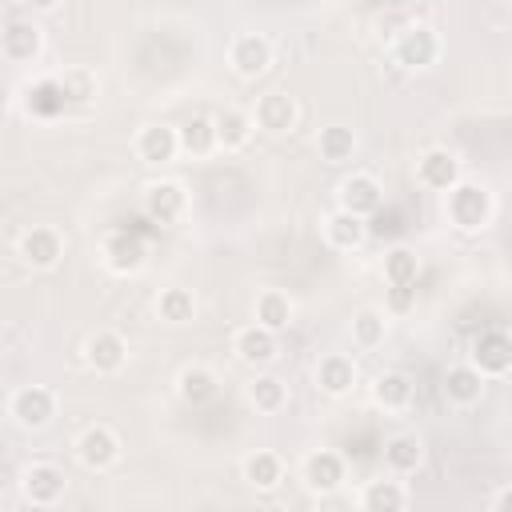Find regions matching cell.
<instances>
[{
	"label": "cell",
	"instance_id": "36",
	"mask_svg": "<svg viewBox=\"0 0 512 512\" xmlns=\"http://www.w3.org/2000/svg\"><path fill=\"white\" fill-rule=\"evenodd\" d=\"M384 312H388V316H408V312H416V284H388Z\"/></svg>",
	"mask_w": 512,
	"mask_h": 512
},
{
	"label": "cell",
	"instance_id": "9",
	"mask_svg": "<svg viewBox=\"0 0 512 512\" xmlns=\"http://www.w3.org/2000/svg\"><path fill=\"white\" fill-rule=\"evenodd\" d=\"M16 256H20L32 272H52V268L64 260V236H60V228H52V224H32V228H24L20 240H16Z\"/></svg>",
	"mask_w": 512,
	"mask_h": 512
},
{
	"label": "cell",
	"instance_id": "29",
	"mask_svg": "<svg viewBox=\"0 0 512 512\" xmlns=\"http://www.w3.org/2000/svg\"><path fill=\"white\" fill-rule=\"evenodd\" d=\"M244 396H248V404H252L256 412L276 416V412H284V404H288V384H284L276 372L260 368V372H252V380H248Z\"/></svg>",
	"mask_w": 512,
	"mask_h": 512
},
{
	"label": "cell",
	"instance_id": "28",
	"mask_svg": "<svg viewBox=\"0 0 512 512\" xmlns=\"http://www.w3.org/2000/svg\"><path fill=\"white\" fill-rule=\"evenodd\" d=\"M252 320L264 324V328H272V332H284L296 320V300L284 288H260L256 292V304H252Z\"/></svg>",
	"mask_w": 512,
	"mask_h": 512
},
{
	"label": "cell",
	"instance_id": "26",
	"mask_svg": "<svg viewBox=\"0 0 512 512\" xmlns=\"http://www.w3.org/2000/svg\"><path fill=\"white\" fill-rule=\"evenodd\" d=\"M416 400V380L400 368H384L376 380H372V404L384 408V412H408Z\"/></svg>",
	"mask_w": 512,
	"mask_h": 512
},
{
	"label": "cell",
	"instance_id": "35",
	"mask_svg": "<svg viewBox=\"0 0 512 512\" xmlns=\"http://www.w3.org/2000/svg\"><path fill=\"white\" fill-rule=\"evenodd\" d=\"M380 272H384V284H416L420 276V256L412 244H392L380 260Z\"/></svg>",
	"mask_w": 512,
	"mask_h": 512
},
{
	"label": "cell",
	"instance_id": "37",
	"mask_svg": "<svg viewBox=\"0 0 512 512\" xmlns=\"http://www.w3.org/2000/svg\"><path fill=\"white\" fill-rule=\"evenodd\" d=\"M28 12H36V16H48V12H56L64 0H20Z\"/></svg>",
	"mask_w": 512,
	"mask_h": 512
},
{
	"label": "cell",
	"instance_id": "5",
	"mask_svg": "<svg viewBox=\"0 0 512 512\" xmlns=\"http://www.w3.org/2000/svg\"><path fill=\"white\" fill-rule=\"evenodd\" d=\"M468 364L484 376V380H504L512 372V336L504 328H484L480 336H472L468 344Z\"/></svg>",
	"mask_w": 512,
	"mask_h": 512
},
{
	"label": "cell",
	"instance_id": "11",
	"mask_svg": "<svg viewBox=\"0 0 512 512\" xmlns=\"http://www.w3.org/2000/svg\"><path fill=\"white\" fill-rule=\"evenodd\" d=\"M252 124H256V132H264V136H288V132L300 124V104H296V96H288L284 88H272V92L256 96V104H252Z\"/></svg>",
	"mask_w": 512,
	"mask_h": 512
},
{
	"label": "cell",
	"instance_id": "20",
	"mask_svg": "<svg viewBox=\"0 0 512 512\" xmlns=\"http://www.w3.org/2000/svg\"><path fill=\"white\" fill-rule=\"evenodd\" d=\"M428 460V448H424V436L412 432V428H400L384 440V468L392 476H416Z\"/></svg>",
	"mask_w": 512,
	"mask_h": 512
},
{
	"label": "cell",
	"instance_id": "25",
	"mask_svg": "<svg viewBox=\"0 0 512 512\" xmlns=\"http://www.w3.org/2000/svg\"><path fill=\"white\" fill-rule=\"evenodd\" d=\"M324 240L328 248L336 252H360L368 244V220L356 216V212H344V208H332L324 216Z\"/></svg>",
	"mask_w": 512,
	"mask_h": 512
},
{
	"label": "cell",
	"instance_id": "38",
	"mask_svg": "<svg viewBox=\"0 0 512 512\" xmlns=\"http://www.w3.org/2000/svg\"><path fill=\"white\" fill-rule=\"evenodd\" d=\"M508 496H512V488H508V484H504V488H500V492H496V496H492V500H488V508H492V512H500V508H504V504H508Z\"/></svg>",
	"mask_w": 512,
	"mask_h": 512
},
{
	"label": "cell",
	"instance_id": "3",
	"mask_svg": "<svg viewBox=\"0 0 512 512\" xmlns=\"http://www.w3.org/2000/svg\"><path fill=\"white\" fill-rule=\"evenodd\" d=\"M60 412V400L48 384H20L12 396H8V416L16 428L24 432H44Z\"/></svg>",
	"mask_w": 512,
	"mask_h": 512
},
{
	"label": "cell",
	"instance_id": "7",
	"mask_svg": "<svg viewBox=\"0 0 512 512\" xmlns=\"http://www.w3.org/2000/svg\"><path fill=\"white\" fill-rule=\"evenodd\" d=\"M20 496L32 504V508H56L64 496H68V476L60 464L52 460H32L24 472H20Z\"/></svg>",
	"mask_w": 512,
	"mask_h": 512
},
{
	"label": "cell",
	"instance_id": "19",
	"mask_svg": "<svg viewBox=\"0 0 512 512\" xmlns=\"http://www.w3.org/2000/svg\"><path fill=\"white\" fill-rule=\"evenodd\" d=\"M84 364L100 376H112L128 364V340L116 332V328H96L88 340H84Z\"/></svg>",
	"mask_w": 512,
	"mask_h": 512
},
{
	"label": "cell",
	"instance_id": "33",
	"mask_svg": "<svg viewBox=\"0 0 512 512\" xmlns=\"http://www.w3.org/2000/svg\"><path fill=\"white\" fill-rule=\"evenodd\" d=\"M180 136V156L204 160L216 152V132H212V116H188L184 124H176Z\"/></svg>",
	"mask_w": 512,
	"mask_h": 512
},
{
	"label": "cell",
	"instance_id": "17",
	"mask_svg": "<svg viewBox=\"0 0 512 512\" xmlns=\"http://www.w3.org/2000/svg\"><path fill=\"white\" fill-rule=\"evenodd\" d=\"M132 152H136V160L148 164V168H164V164H172V160L180 156L176 124H164V120L144 124V128L136 132V140H132Z\"/></svg>",
	"mask_w": 512,
	"mask_h": 512
},
{
	"label": "cell",
	"instance_id": "4",
	"mask_svg": "<svg viewBox=\"0 0 512 512\" xmlns=\"http://www.w3.org/2000/svg\"><path fill=\"white\" fill-rule=\"evenodd\" d=\"M72 452H76V460H80L88 472H108V468L120 464L124 444H120V432H116L112 424H100V420H96V424L80 428Z\"/></svg>",
	"mask_w": 512,
	"mask_h": 512
},
{
	"label": "cell",
	"instance_id": "6",
	"mask_svg": "<svg viewBox=\"0 0 512 512\" xmlns=\"http://www.w3.org/2000/svg\"><path fill=\"white\" fill-rule=\"evenodd\" d=\"M344 480H348V464L336 448H312L300 460V484L312 496H332L344 488Z\"/></svg>",
	"mask_w": 512,
	"mask_h": 512
},
{
	"label": "cell",
	"instance_id": "14",
	"mask_svg": "<svg viewBox=\"0 0 512 512\" xmlns=\"http://www.w3.org/2000/svg\"><path fill=\"white\" fill-rule=\"evenodd\" d=\"M460 176H464V160L444 144H432L416 156V184L428 192H448Z\"/></svg>",
	"mask_w": 512,
	"mask_h": 512
},
{
	"label": "cell",
	"instance_id": "22",
	"mask_svg": "<svg viewBox=\"0 0 512 512\" xmlns=\"http://www.w3.org/2000/svg\"><path fill=\"white\" fill-rule=\"evenodd\" d=\"M176 396H180L188 408L212 404V400L220 396V376H216V368H212V364H200V360L184 364V368L176 372Z\"/></svg>",
	"mask_w": 512,
	"mask_h": 512
},
{
	"label": "cell",
	"instance_id": "24",
	"mask_svg": "<svg viewBox=\"0 0 512 512\" xmlns=\"http://www.w3.org/2000/svg\"><path fill=\"white\" fill-rule=\"evenodd\" d=\"M212 132H216V152H240V148L252 144L256 124H252V112L228 104L212 116Z\"/></svg>",
	"mask_w": 512,
	"mask_h": 512
},
{
	"label": "cell",
	"instance_id": "34",
	"mask_svg": "<svg viewBox=\"0 0 512 512\" xmlns=\"http://www.w3.org/2000/svg\"><path fill=\"white\" fill-rule=\"evenodd\" d=\"M156 316H160L164 324H172V328L192 324V320H196V296H192V288H184V284L160 288V296H156Z\"/></svg>",
	"mask_w": 512,
	"mask_h": 512
},
{
	"label": "cell",
	"instance_id": "16",
	"mask_svg": "<svg viewBox=\"0 0 512 512\" xmlns=\"http://www.w3.org/2000/svg\"><path fill=\"white\" fill-rule=\"evenodd\" d=\"M40 52H44V28L36 20H28V16L4 20V28H0V56L8 64H32V60H40Z\"/></svg>",
	"mask_w": 512,
	"mask_h": 512
},
{
	"label": "cell",
	"instance_id": "18",
	"mask_svg": "<svg viewBox=\"0 0 512 512\" xmlns=\"http://www.w3.org/2000/svg\"><path fill=\"white\" fill-rule=\"evenodd\" d=\"M100 256H104L108 272H116V276H136V272L148 264V244L140 240V232H128V228H120V232L104 236V248H100Z\"/></svg>",
	"mask_w": 512,
	"mask_h": 512
},
{
	"label": "cell",
	"instance_id": "39",
	"mask_svg": "<svg viewBox=\"0 0 512 512\" xmlns=\"http://www.w3.org/2000/svg\"><path fill=\"white\" fill-rule=\"evenodd\" d=\"M0 28H4V16H0Z\"/></svg>",
	"mask_w": 512,
	"mask_h": 512
},
{
	"label": "cell",
	"instance_id": "23",
	"mask_svg": "<svg viewBox=\"0 0 512 512\" xmlns=\"http://www.w3.org/2000/svg\"><path fill=\"white\" fill-rule=\"evenodd\" d=\"M440 392H444V400H448L452 408H476V404L484 400V392H488V380H484L468 360H460V364H452V368L444 372Z\"/></svg>",
	"mask_w": 512,
	"mask_h": 512
},
{
	"label": "cell",
	"instance_id": "30",
	"mask_svg": "<svg viewBox=\"0 0 512 512\" xmlns=\"http://www.w3.org/2000/svg\"><path fill=\"white\" fill-rule=\"evenodd\" d=\"M356 148H360V140H356V132H352L348 124H324V128L316 132V156H320L324 164H332V168L348 164V160L356 156Z\"/></svg>",
	"mask_w": 512,
	"mask_h": 512
},
{
	"label": "cell",
	"instance_id": "13",
	"mask_svg": "<svg viewBox=\"0 0 512 512\" xmlns=\"http://www.w3.org/2000/svg\"><path fill=\"white\" fill-rule=\"evenodd\" d=\"M228 68L240 80H256L272 68V40L264 32H236L228 44Z\"/></svg>",
	"mask_w": 512,
	"mask_h": 512
},
{
	"label": "cell",
	"instance_id": "10",
	"mask_svg": "<svg viewBox=\"0 0 512 512\" xmlns=\"http://www.w3.org/2000/svg\"><path fill=\"white\" fill-rule=\"evenodd\" d=\"M312 380H316V392H320V396L344 400V396H352L356 384H360V364H356V356H348V352H324V356L316 360V368H312Z\"/></svg>",
	"mask_w": 512,
	"mask_h": 512
},
{
	"label": "cell",
	"instance_id": "15",
	"mask_svg": "<svg viewBox=\"0 0 512 512\" xmlns=\"http://www.w3.org/2000/svg\"><path fill=\"white\" fill-rule=\"evenodd\" d=\"M336 208L344 212H356V216H376L384 208V184L372 176V172H348L340 184H336Z\"/></svg>",
	"mask_w": 512,
	"mask_h": 512
},
{
	"label": "cell",
	"instance_id": "2",
	"mask_svg": "<svg viewBox=\"0 0 512 512\" xmlns=\"http://www.w3.org/2000/svg\"><path fill=\"white\" fill-rule=\"evenodd\" d=\"M444 52L440 32L428 20H408L392 40V64L404 72H428Z\"/></svg>",
	"mask_w": 512,
	"mask_h": 512
},
{
	"label": "cell",
	"instance_id": "32",
	"mask_svg": "<svg viewBox=\"0 0 512 512\" xmlns=\"http://www.w3.org/2000/svg\"><path fill=\"white\" fill-rule=\"evenodd\" d=\"M56 92L68 100V104H88L96 100L100 92V76L88 68V64H68L56 72Z\"/></svg>",
	"mask_w": 512,
	"mask_h": 512
},
{
	"label": "cell",
	"instance_id": "21",
	"mask_svg": "<svg viewBox=\"0 0 512 512\" xmlns=\"http://www.w3.org/2000/svg\"><path fill=\"white\" fill-rule=\"evenodd\" d=\"M412 504V492L400 476H376V480H364V488L356 492V508L360 512H404Z\"/></svg>",
	"mask_w": 512,
	"mask_h": 512
},
{
	"label": "cell",
	"instance_id": "31",
	"mask_svg": "<svg viewBox=\"0 0 512 512\" xmlns=\"http://www.w3.org/2000/svg\"><path fill=\"white\" fill-rule=\"evenodd\" d=\"M388 324H392V316L384 312V308H360L356 316H352V324H348V332H352V344L360 348V352H376V348H384V340H388Z\"/></svg>",
	"mask_w": 512,
	"mask_h": 512
},
{
	"label": "cell",
	"instance_id": "8",
	"mask_svg": "<svg viewBox=\"0 0 512 512\" xmlns=\"http://www.w3.org/2000/svg\"><path fill=\"white\" fill-rule=\"evenodd\" d=\"M140 212L152 220V224H180L184 220V212H188V192H184V184L180 180H168V176H160V180H148L144 184V192H140Z\"/></svg>",
	"mask_w": 512,
	"mask_h": 512
},
{
	"label": "cell",
	"instance_id": "27",
	"mask_svg": "<svg viewBox=\"0 0 512 512\" xmlns=\"http://www.w3.org/2000/svg\"><path fill=\"white\" fill-rule=\"evenodd\" d=\"M240 476H244V484H248L252 492H276V488L284 484V460H280V452H272V448H256V452L244 456Z\"/></svg>",
	"mask_w": 512,
	"mask_h": 512
},
{
	"label": "cell",
	"instance_id": "12",
	"mask_svg": "<svg viewBox=\"0 0 512 512\" xmlns=\"http://www.w3.org/2000/svg\"><path fill=\"white\" fill-rule=\"evenodd\" d=\"M232 356L244 364V368H252V372H260V368H272L276 364V356H280V332H272V328H264V324H244V328H236V336H232Z\"/></svg>",
	"mask_w": 512,
	"mask_h": 512
},
{
	"label": "cell",
	"instance_id": "1",
	"mask_svg": "<svg viewBox=\"0 0 512 512\" xmlns=\"http://www.w3.org/2000/svg\"><path fill=\"white\" fill-rule=\"evenodd\" d=\"M444 196V220L456 228V232H484L492 220H496V192L484 184V180H468L460 176Z\"/></svg>",
	"mask_w": 512,
	"mask_h": 512
}]
</instances>
